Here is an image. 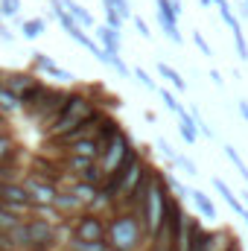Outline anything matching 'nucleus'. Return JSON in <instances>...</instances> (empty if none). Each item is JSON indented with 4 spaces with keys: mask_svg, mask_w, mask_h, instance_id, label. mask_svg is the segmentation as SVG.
<instances>
[{
    "mask_svg": "<svg viewBox=\"0 0 248 251\" xmlns=\"http://www.w3.org/2000/svg\"><path fill=\"white\" fill-rule=\"evenodd\" d=\"M94 108H97V102H94L88 94H82V91H70L67 100H64V105L56 111V117L44 126L47 140H62V137H67L70 131H76L79 126L88 120V114H91Z\"/></svg>",
    "mask_w": 248,
    "mask_h": 251,
    "instance_id": "1",
    "label": "nucleus"
},
{
    "mask_svg": "<svg viewBox=\"0 0 248 251\" xmlns=\"http://www.w3.org/2000/svg\"><path fill=\"white\" fill-rule=\"evenodd\" d=\"M146 225L140 216H134L131 210H120L114 216H108V228H105V243L111 251H134L140 249L143 237H146Z\"/></svg>",
    "mask_w": 248,
    "mask_h": 251,
    "instance_id": "2",
    "label": "nucleus"
},
{
    "mask_svg": "<svg viewBox=\"0 0 248 251\" xmlns=\"http://www.w3.org/2000/svg\"><path fill=\"white\" fill-rule=\"evenodd\" d=\"M173 193L167 187V176L161 170L152 167V178H149V193H146V207H143V225L149 231V237H155L167 219V207H170Z\"/></svg>",
    "mask_w": 248,
    "mask_h": 251,
    "instance_id": "3",
    "label": "nucleus"
},
{
    "mask_svg": "<svg viewBox=\"0 0 248 251\" xmlns=\"http://www.w3.org/2000/svg\"><path fill=\"white\" fill-rule=\"evenodd\" d=\"M26 234H29V251H56V246H59V228L50 219L29 216Z\"/></svg>",
    "mask_w": 248,
    "mask_h": 251,
    "instance_id": "4",
    "label": "nucleus"
},
{
    "mask_svg": "<svg viewBox=\"0 0 248 251\" xmlns=\"http://www.w3.org/2000/svg\"><path fill=\"white\" fill-rule=\"evenodd\" d=\"M105 228L108 219H102L99 213H79L76 219H70V237L82 243H105Z\"/></svg>",
    "mask_w": 248,
    "mask_h": 251,
    "instance_id": "5",
    "label": "nucleus"
},
{
    "mask_svg": "<svg viewBox=\"0 0 248 251\" xmlns=\"http://www.w3.org/2000/svg\"><path fill=\"white\" fill-rule=\"evenodd\" d=\"M134 152V143H131V137L125 134V131H120L108 146H105V152L99 155V170L105 173V178L111 176V173H117L120 167L125 164V158Z\"/></svg>",
    "mask_w": 248,
    "mask_h": 251,
    "instance_id": "6",
    "label": "nucleus"
},
{
    "mask_svg": "<svg viewBox=\"0 0 248 251\" xmlns=\"http://www.w3.org/2000/svg\"><path fill=\"white\" fill-rule=\"evenodd\" d=\"M67 94H70V91H64V88H47V91L41 94V100L35 102V108H32L26 117H29V120H38V123H41V128H44V126L56 117V111L64 105Z\"/></svg>",
    "mask_w": 248,
    "mask_h": 251,
    "instance_id": "7",
    "label": "nucleus"
},
{
    "mask_svg": "<svg viewBox=\"0 0 248 251\" xmlns=\"http://www.w3.org/2000/svg\"><path fill=\"white\" fill-rule=\"evenodd\" d=\"M35 178L41 181H50L53 187L64 190V178H67V170L62 167V158H50V155H32V173Z\"/></svg>",
    "mask_w": 248,
    "mask_h": 251,
    "instance_id": "8",
    "label": "nucleus"
},
{
    "mask_svg": "<svg viewBox=\"0 0 248 251\" xmlns=\"http://www.w3.org/2000/svg\"><path fill=\"white\" fill-rule=\"evenodd\" d=\"M0 204L9 207V210H15V213H21V216L32 210V199H29V193H26V187L21 181L0 184Z\"/></svg>",
    "mask_w": 248,
    "mask_h": 251,
    "instance_id": "9",
    "label": "nucleus"
},
{
    "mask_svg": "<svg viewBox=\"0 0 248 251\" xmlns=\"http://www.w3.org/2000/svg\"><path fill=\"white\" fill-rule=\"evenodd\" d=\"M234 243V237H228L225 231H207L198 219H196V240L190 251H228V246Z\"/></svg>",
    "mask_w": 248,
    "mask_h": 251,
    "instance_id": "10",
    "label": "nucleus"
},
{
    "mask_svg": "<svg viewBox=\"0 0 248 251\" xmlns=\"http://www.w3.org/2000/svg\"><path fill=\"white\" fill-rule=\"evenodd\" d=\"M21 184H24V187H26V193H29L32 207H56L59 187H53L50 181H41V178H35V176H26Z\"/></svg>",
    "mask_w": 248,
    "mask_h": 251,
    "instance_id": "11",
    "label": "nucleus"
},
{
    "mask_svg": "<svg viewBox=\"0 0 248 251\" xmlns=\"http://www.w3.org/2000/svg\"><path fill=\"white\" fill-rule=\"evenodd\" d=\"M0 82H3V85H6V88H9V91H12V94L18 97V100L29 97V94H32V91H35V88L41 85L35 73H9V76H3Z\"/></svg>",
    "mask_w": 248,
    "mask_h": 251,
    "instance_id": "12",
    "label": "nucleus"
},
{
    "mask_svg": "<svg viewBox=\"0 0 248 251\" xmlns=\"http://www.w3.org/2000/svg\"><path fill=\"white\" fill-rule=\"evenodd\" d=\"M32 67H35V70H41V73H47V76H56L59 82H70V79H73V73H70V70H62L59 64L53 62L47 53H41V50H35V53H32Z\"/></svg>",
    "mask_w": 248,
    "mask_h": 251,
    "instance_id": "13",
    "label": "nucleus"
},
{
    "mask_svg": "<svg viewBox=\"0 0 248 251\" xmlns=\"http://www.w3.org/2000/svg\"><path fill=\"white\" fill-rule=\"evenodd\" d=\"M102 152H105V146H102L97 137H85V140L70 143V146H64L62 149V155H82V158H94V161H99Z\"/></svg>",
    "mask_w": 248,
    "mask_h": 251,
    "instance_id": "14",
    "label": "nucleus"
},
{
    "mask_svg": "<svg viewBox=\"0 0 248 251\" xmlns=\"http://www.w3.org/2000/svg\"><path fill=\"white\" fill-rule=\"evenodd\" d=\"M97 41H99V47L105 50V53H114V56H120V50H123V32H117V29H111V26H97Z\"/></svg>",
    "mask_w": 248,
    "mask_h": 251,
    "instance_id": "15",
    "label": "nucleus"
},
{
    "mask_svg": "<svg viewBox=\"0 0 248 251\" xmlns=\"http://www.w3.org/2000/svg\"><path fill=\"white\" fill-rule=\"evenodd\" d=\"M210 181H213V190H216V193H219V196L225 199V204H228V207H231V210H234V213H237L240 219H243V216H246V213H248V207H246V204H243V201H240V196H237L234 190L228 187V184H225V181H222L219 176H213Z\"/></svg>",
    "mask_w": 248,
    "mask_h": 251,
    "instance_id": "16",
    "label": "nucleus"
},
{
    "mask_svg": "<svg viewBox=\"0 0 248 251\" xmlns=\"http://www.w3.org/2000/svg\"><path fill=\"white\" fill-rule=\"evenodd\" d=\"M62 6L67 9V15H70V18H73V21H76V24H79V26H82L85 32L97 26L94 15H91V12H88V9H85L82 3H76V0H62Z\"/></svg>",
    "mask_w": 248,
    "mask_h": 251,
    "instance_id": "17",
    "label": "nucleus"
},
{
    "mask_svg": "<svg viewBox=\"0 0 248 251\" xmlns=\"http://www.w3.org/2000/svg\"><path fill=\"white\" fill-rule=\"evenodd\" d=\"M56 210L59 213H64V216H70V219H76L82 210H85V204L70 193V190L64 187V190H59V199H56Z\"/></svg>",
    "mask_w": 248,
    "mask_h": 251,
    "instance_id": "18",
    "label": "nucleus"
},
{
    "mask_svg": "<svg viewBox=\"0 0 248 251\" xmlns=\"http://www.w3.org/2000/svg\"><path fill=\"white\" fill-rule=\"evenodd\" d=\"M67 190H70V193L85 204V210H88V207L97 201V196H99V187H94V184H88V181H73Z\"/></svg>",
    "mask_w": 248,
    "mask_h": 251,
    "instance_id": "19",
    "label": "nucleus"
},
{
    "mask_svg": "<svg viewBox=\"0 0 248 251\" xmlns=\"http://www.w3.org/2000/svg\"><path fill=\"white\" fill-rule=\"evenodd\" d=\"M120 131H123V128H120V123H117L114 117H108V114H105V117H102V123L97 126V140H99L102 146H108V143H111Z\"/></svg>",
    "mask_w": 248,
    "mask_h": 251,
    "instance_id": "20",
    "label": "nucleus"
},
{
    "mask_svg": "<svg viewBox=\"0 0 248 251\" xmlns=\"http://www.w3.org/2000/svg\"><path fill=\"white\" fill-rule=\"evenodd\" d=\"M47 32V21L44 18H29V21H21V38L26 41H35Z\"/></svg>",
    "mask_w": 248,
    "mask_h": 251,
    "instance_id": "21",
    "label": "nucleus"
},
{
    "mask_svg": "<svg viewBox=\"0 0 248 251\" xmlns=\"http://www.w3.org/2000/svg\"><path fill=\"white\" fill-rule=\"evenodd\" d=\"M155 70H158V76H164V79H167V82H170L178 94H181V91H187V79L178 73V70H173L167 62H158V64H155Z\"/></svg>",
    "mask_w": 248,
    "mask_h": 251,
    "instance_id": "22",
    "label": "nucleus"
},
{
    "mask_svg": "<svg viewBox=\"0 0 248 251\" xmlns=\"http://www.w3.org/2000/svg\"><path fill=\"white\" fill-rule=\"evenodd\" d=\"M21 155V149H18V143H15V137H9V134H0V167H9L15 158Z\"/></svg>",
    "mask_w": 248,
    "mask_h": 251,
    "instance_id": "23",
    "label": "nucleus"
},
{
    "mask_svg": "<svg viewBox=\"0 0 248 251\" xmlns=\"http://www.w3.org/2000/svg\"><path fill=\"white\" fill-rule=\"evenodd\" d=\"M190 199L196 201V207H198V213H201L204 219H216V204L210 201V196H207V193L193 190V193H190Z\"/></svg>",
    "mask_w": 248,
    "mask_h": 251,
    "instance_id": "24",
    "label": "nucleus"
},
{
    "mask_svg": "<svg viewBox=\"0 0 248 251\" xmlns=\"http://www.w3.org/2000/svg\"><path fill=\"white\" fill-rule=\"evenodd\" d=\"M213 6L219 9V15H222V21H225V26H228L231 32H237V29H243V24H240V15H234V9H231V3H228V0H213Z\"/></svg>",
    "mask_w": 248,
    "mask_h": 251,
    "instance_id": "25",
    "label": "nucleus"
},
{
    "mask_svg": "<svg viewBox=\"0 0 248 251\" xmlns=\"http://www.w3.org/2000/svg\"><path fill=\"white\" fill-rule=\"evenodd\" d=\"M94 56H97V62H99V64H108V67H111V70H117L120 76H128V73H131V70H128V64H125L120 56H114V53H105L102 47H99Z\"/></svg>",
    "mask_w": 248,
    "mask_h": 251,
    "instance_id": "26",
    "label": "nucleus"
},
{
    "mask_svg": "<svg viewBox=\"0 0 248 251\" xmlns=\"http://www.w3.org/2000/svg\"><path fill=\"white\" fill-rule=\"evenodd\" d=\"M158 94H161V100H164V105H167V108H170V111H173V114H175L178 120H190V108H184V105H181V102L175 100V94H173V91H167V88H161Z\"/></svg>",
    "mask_w": 248,
    "mask_h": 251,
    "instance_id": "27",
    "label": "nucleus"
},
{
    "mask_svg": "<svg viewBox=\"0 0 248 251\" xmlns=\"http://www.w3.org/2000/svg\"><path fill=\"white\" fill-rule=\"evenodd\" d=\"M15 111H21V100L0 82V114H15Z\"/></svg>",
    "mask_w": 248,
    "mask_h": 251,
    "instance_id": "28",
    "label": "nucleus"
},
{
    "mask_svg": "<svg viewBox=\"0 0 248 251\" xmlns=\"http://www.w3.org/2000/svg\"><path fill=\"white\" fill-rule=\"evenodd\" d=\"M158 26H161V32L167 35V41H173V44H181V41H184V35H181V29H178V24H175V21H170V18L158 15Z\"/></svg>",
    "mask_w": 248,
    "mask_h": 251,
    "instance_id": "29",
    "label": "nucleus"
},
{
    "mask_svg": "<svg viewBox=\"0 0 248 251\" xmlns=\"http://www.w3.org/2000/svg\"><path fill=\"white\" fill-rule=\"evenodd\" d=\"M67 251H111L108 243H82L76 237H67Z\"/></svg>",
    "mask_w": 248,
    "mask_h": 251,
    "instance_id": "30",
    "label": "nucleus"
},
{
    "mask_svg": "<svg viewBox=\"0 0 248 251\" xmlns=\"http://www.w3.org/2000/svg\"><path fill=\"white\" fill-rule=\"evenodd\" d=\"M67 35H70V38H73V41H76L79 47H85V50H91V53H97V50H99V44H94V38H91V35H88V32L82 29V26H76V29H70Z\"/></svg>",
    "mask_w": 248,
    "mask_h": 251,
    "instance_id": "31",
    "label": "nucleus"
},
{
    "mask_svg": "<svg viewBox=\"0 0 248 251\" xmlns=\"http://www.w3.org/2000/svg\"><path fill=\"white\" fill-rule=\"evenodd\" d=\"M225 155H228V161H231V164L237 167V173L243 176V181H246V187H248V167H246V161L240 158V152H237V149H234L231 143H225Z\"/></svg>",
    "mask_w": 248,
    "mask_h": 251,
    "instance_id": "32",
    "label": "nucleus"
},
{
    "mask_svg": "<svg viewBox=\"0 0 248 251\" xmlns=\"http://www.w3.org/2000/svg\"><path fill=\"white\" fill-rule=\"evenodd\" d=\"M178 131H181L184 143H190V146L198 143V128H196V120H193V117H190V120H178Z\"/></svg>",
    "mask_w": 248,
    "mask_h": 251,
    "instance_id": "33",
    "label": "nucleus"
},
{
    "mask_svg": "<svg viewBox=\"0 0 248 251\" xmlns=\"http://www.w3.org/2000/svg\"><path fill=\"white\" fill-rule=\"evenodd\" d=\"M131 76H134L146 91H152V94H158V91H161V88H158V82L149 76V70H146V67H134V70H131Z\"/></svg>",
    "mask_w": 248,
    "mask_h": 251,
    "instance_id": "34",
    "label": "nucleus"
},
{
    "mask_svg": "<svg viewBox=\"0 0 248 251\" xmlns=\"http://www.w3.org/2000/svg\"><path fill=\"white\" fill-rule=\"evenodd\" d=\"M102 12H105V26H111V29H117V32H120V29H123V18H120V12H117V9H114V6H108V3H102Z\"/></svg>",
    "mask_w": 248,
    "mask_h": 251,
    "instance_id": "35",
    "label": "nucleus"
},
{
    "mask_svg": "<svg viewBox=\"0 0 248 251\" xmlns=\"http://www.w3.org/2000/svg\"><path fill=\"white\" fill-rule=\"evenodd\" d=\"M190 117L196 120V128H198V134H201V137H216V134H213V128L207 126V120L201 117V111H198L196 105H190Z\"/></svg>",
    "mask_w": 248,
    "mask_h": 251,
    "instance_id": "36",
    "label": "nucleus"
},
{
    "mask_svg": "<svg viewBox=\"0 0 248 251\" xmlns=\"http://www.w3.org/2000/svg\"><path fill=\"white\" fill-rule=\"evenodd\" d=\"M167 187H170V193H175V199H184V196L193 193L184 181H178V178H173V176H167Z\"/></svg>",
    "mask_w": 248,
    "mask_h": 251,
    "instance_id": "37",
    "label": "nucleus"
},
{
    "mask_svg": "<svg viewBox=\"0 0 248 251\" xmlns=\"http://www.w3.org/2000/svg\"><path fill=\"white\" fill-rule=\"evenodd\" d=\"M234 35V47H237V56L243 59V62H248V41L246 35H243V29H237V32H231Z\"/></svg>",
    "mask_w": 248,
    "mask_h": 251,
    "instance_id": "38",
    "label": "nucleus"
},
{
    "mask_svg": "<svg viewBox=\"0 0 248 251\" xmlns=\"http://www.w3.org/2000/svg\"><path fill=\"white\" fill-rule=\"evenodd\" d=\"M18 12H21V0H0V15L3 18H12L15 21Z\"/></svg>",
    "mask_w": 248,
    "mask_h": 251,
    "instance_id": "39",
    "label": "nucleus"
},
{
    "mask_svg": "<svg viewBox=\"0 0 248 251\" xmlns=\"http://www.w3.org/2000/svg\"><path fill=\"white\" fill-rule=\"evenodd\" d=\"M102 3L114 6V9L120 12V18H123V21H128V18H134V12H131V3H128V0H102Z\"/></svg>",
    "mask_w": 248,
    "mask_h": 251,
    "instance_id": "40",
    "label": "nucleus"
},
{
    "mask_svg": "<svg viewBox=\"0 0 248 251\" xmlns=\"http://www.w3.org/2000/svg\"><path fill=\"white\" fill-rule=\"evenodd\" d=\"M175 167H181L184 170V176H198V167L190 161V158H184V155H175V161H173Z\"/></svg>",
    "mask_w": 248,
    "mask_h": 251,
    "instance_id": "41",
    "label": "nucleus"
},
{
    "mask_svg": "<svg viewBox=\"0 0 248 251\" xmlns=\"http://www.w3.org/2000/svg\"><path fill=\"white\" fill-rule=\"evenodd\" d=\"M190 41L201 50V56H213V50H210V44H207V38H204L201 32H193V35H190Z\"/></svg>",
    "mask_w": 248,
    "mask_h": 251,
    "instance_id": "42",
    "label": "nucleus"
},
{
    "mask_svg": "<svg viewBox=\"0 0 248 251\" xmlns=\"http://www.w3.org/2000/svg\"><path fill=\"white\" fill-rule=\"evenodd\" d=\"M155 146L161 149V155H164V158H170V161H175V155H178V152H175V149L170 146V140H167V137H155Z\"/></svg>",
    "mask_w": 248,
    "mask_h": 251,
    "instance_id": "43",
    "label": "nucleus"
},
{
    "mask_svg": "<svg viewBox=\"0 0 248 251\" xmlns=\"http://www.w3.org/2000/svg\"><path fill=\"white\" fill-rule=\"evenodd\" d=\"M131 24H134V29L140 32V38H146V41L152 38V29H149V24H146V21H143L140 15H134V18H131Z\"/></svg>",
    "mask_w": 248,
    "mask_h": 251,
    "instance_id": "44",
    "label": "nucleus"
},
{
    "mask_svg": "<svg viewBox=\"0 0 248 251\" xmlns=\"http://www.w3.org/2000/svg\"><path fill=\"white\" fill-rule=\"evenodd\" d=\"M15 167H0V184H9V181H15Z\"/></svg>",
    "mask_w": 248,
    "mask_h": 251,
    "instance_id": "45",
    "label": "nucleus"
},
{
    "mask_svg": "<svg viewBox=\"0 0 248 251\" xmlns=\"http://www.w3.org/2000/svg\"><path fill=\"white\" fill-rule=\"evenodd\" d=\"M0 41L3 44H15V32H9L6 26H0Z\"/></svg>",
    "mask_w": 248,
    "mask_h": 251,
    "instance_id": "46",
    "label": "nucleus"
},
{
    "mask_svg": "<svg viewBox=\"0 0 248 251\" xmlns=\"http://www.w3.org/2000/svg\"><path fill=\"white\" fill-rule=\"evenodd\" d=\"M210 82H213L216 88H225V79H222V73H219V70H210Z\"/></svg>",
    "mask_w": 248,
    "mask_h": 251,
    "instance_id": "47",
    "label": "nucleus"
},
{
    "mask_svg": "<svg viewBox=\"0 0 248 251\" xmlns=\"http://www.w3.org/2000/svg\"><path fill=\"white\" fill-rule=\"evenodd\" d=\"M237 111H240V117L248 123V100H240V102H237Z\"/></svg>",
    "mask_w": 248,
    "mask_h": 251,
    "instance_id": "48",
    "label": "nucleus"
},
{
    "mask_svg": "<svg viewBox=\"0 0 248 251\" xmlns=\"http://www.w3.org/2000/svg\"><path fill=\"white\" fill-rule=\"evenodd\" d=\"M149 251H175V246H170V243H152Z\"/></svg>",
    "mask_w": 248,
    "mask_h": 251,
    "instance_id": "49",
    "label": "nucleus"
},
{
    "mask_svg": "<svg viewBox=\"0 0 248 251\" xmlns=\"http://www.w3.org/2000/svg\"><path fill=\"white\" fill-rule=\"evenodd\" d=\"M0 134H9V120H6V114H0Z\"/></svg>",
    "mask_w": 248,
    "mask_h": 251,
    "instance_id": "50",
    "label": "nucleus"
},
{
    "mask_svg": "<svg viewBox=\"0 0 248 251\" xmlns=\"http://www.w3.org/2000/svg\"><path fill=\"white\" fill-rule=\"evenodd\" d=\"M240 18L248 21V0H240Z\"/></svg>",
    "mask_w": 248,
    "mask_h": 251,
    "instance_id": "51",
    "label": "nucleus"
},
{
    "mask_svg": "<svg viewBox=\"0 0 248 251\" xmlns=\"http://www.w3.org/2000/svg\"><path fill=\"white\" fill-rule=\"evenodd\" d=\"M143 117H146L149 123H158V114H155V111H143Z\"/></svg>",
    "mask_w": 248,
    "mask_h": 251,
    "instance_id": "52",
    "label": "nucleus"
},
{
    "mask_svg": "<svg viewBox=\"0 0 248 251\" xmlns=\"http://www.w3.org/2000/svg\"><path fill=\"white\" fill-rule=\"evenodd\" d=\"M170 3H173V9H175V12H178V15H181V12H184V6H181V0H170Z\"/></svg>",
    "mask_w": 248,
    "mask_h": 251,
    "instance_id": "53",
    "label": "nucleus"
},
{
    "mask_svg": "<svg viewBox=\"0 0 248 251\" xmlns=\"http://www.w3.org/2000/svg\"><path fill=\"white\" fill-rule=\"evenodd\" d=\"M201 6H213V0H201Z\"/></svg>",
    "mask_w": 248,
    "mask_h": 251,
    "instance_id": "54",
    "label": "nucleus"
},
{
    "mask_svg": "<svg viewBox=\"0 0 248 251\" xmlns=\"http://www.w3.org/2000/svg\"><path fill=\"white\" fill-rule=\"evenodd\" d=\"M243 199H246V204H248V190H243Z\"/></svg>",
    "mask_w": 248,
    "mask_h": 251,
    "instance_id": "55",
    "label": "nucleus"
},
{
    "mask_svg": "<svg viewBox=\"0 0 248 251\" xmlns=\"http://www.w3.org/2000/svg\"><path fill=\"white\" fill-rule=\"evenodd\" d=\"M0 207H3V204H0Z\"/></svg>",
    "mask_w": 248,
    "mask_h": 251,
    "instance_id": "56",
    "label": "nucleus"
},
{
    "mask_svg": "<svg viewBox=\"0 0 248 251\" xmlns=\"http://www.w3.org/2000/svg\"><path fill=\"white\" fill-rule=\"evenodd\" d=\"M0 251H3V249H0Z\"/></svg>",
    "mask_w": 248,
    "mask_h": 251,
    "instance_id": "57",
    "label": "nucleus"
}]
</instances>
